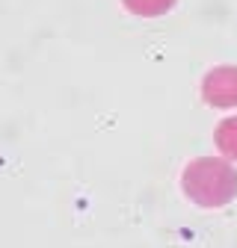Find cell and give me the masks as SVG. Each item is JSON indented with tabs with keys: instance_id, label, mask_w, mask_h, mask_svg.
<instances>
[{
	"instance_id": "cell-2",
	"label": "cell",
	"mask_w": 237,
	"mask_h": 248,
	"mask_svg": "<svg viewBox=\"0 0 237 248\" xmlns=\"http://www.w3.org/2000/svg\"><path fill=\"white\" fill-rule=\"evenodd\" d=\"M202 98L217 109L237 107V68L234 65L214 68L202 80Z\"/></svg>"
},
{
	"instance_id": "cell-3",
	"label": "cell",
	"mask_w": 237,
	"mask_h": 248,
	"mask_svg": "<svg viewBox=\"0 0 237 248\" xmlns=\"http://www.w3.org/2000/svg\"><path fill=\"white\" fill-rule=\"evenodd\" d=\"M214 139H217V148L225 154L228 160H237V115L220 121V127H217Z\"/></svg>"
},
{
	"instance_id": "cell-1",
	"label": "cell",
	"mask_w": 237,
	"mask_h": 248,
	"mask_svg": "<svg viewBox=\"0 0 237 248\" xmlns=\"http://www.w3.org/2000/svg\"><path fill=\"white\" fill-rule=\"evenodd\" d=\"M184 195L199 207H225L237 195V171L214 157L193 160L181 174Z\"/></svg>"
},
{
	"instance_id": "cell-4",
	"label": "cell",
	"mask_w": 237,
	"mask_h": 248,
	"mask_svg": "<svg viewBox=\"0 0 237 248\" xmlns=\"http://www.w3.org/2000/svg\"><path fill=\"white\" fill-rule=\"evenodd\" d=\"M125 9L134 12V15H142V18H154V15H163L172 9L175 0H122Z\"/></svg>"
}]
</instances>
